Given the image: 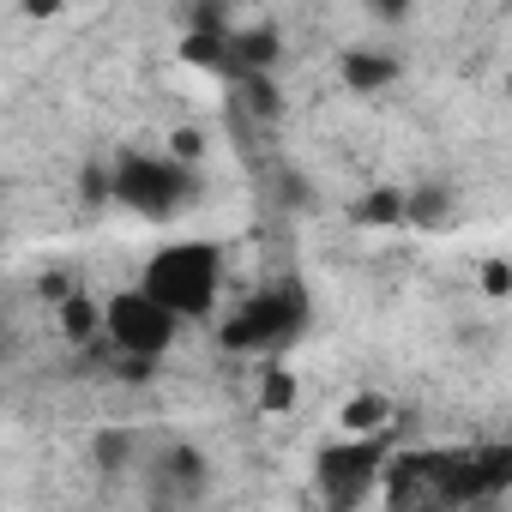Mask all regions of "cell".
<instances>
[{"label": "cell", "instance_id": "7", "mask_svg": "<svg viewBox=\"0 0 512 512\" xmlns=\"http://www.w3.org/2000/svg\"><path fill=\"white\" fill-rule=\"evenodd\" d=\"M338 79H344V91H356V97H374V91H386V85H398L404 79V61L398 55H386V49H344V61H338Z\"/></svg>", "mask_w": 512, "mask_h": 512}, {"label": "cell", "instance_id": "4", "mask_svg": "<svg viewBox=\"0 0 512 512\" xmlns=\"http://www.w3.org/2000/svg\"><path fill=\"white\" fill-rule=\"evenodd\" d=\"M97 338L109 344L115 362H163L175 350V338H181V320L157 296H145L133 284V290H115L103 302V332Z\"/></svg>", "mask_w": 512, "mask_h": 512}, {"label": "cell", "instance_id": "1", "mask_svg": "<svg viewBox=\"0 0 512 512\" xmlns=\"http://www.w3.org/2000/svg\"><path fill=\"white\" fill-rule=\"evenodd\" d=\"M139 290L157 296L181 326L187 320H211L217 296H223V247L211 235H175V241H163L145 260V272H139Z\"/></svg>", "mask_w": 512, "mask_h": 512}, {"label": "cell", "instance_id": "11", "mask_svg": "<svg viewBox=\"0 0 512 512\" xmlns=\"http://www.w3.org/2000/svg\"><path fill=\"white\" fill-rule=\"evenodd\" d=\"M97 332H103V302L67 296V302H61V338H67V344H97Z\"/></svg>", "mask_w": 512, "mask_h": 512}, {"label": "cell", "instance_id": "10", "mask_svg": "<svg viewBox=\"0 0 512 512\" xmlns=\"http://www.w3.org/2000/svg\"><path fill=\"white\" fill-rule=\"evenodd\" d=\"M338 422H344V434H386L392 398H386V392H356V398L338 410Z\"/></svg>", "mask_w": 512, "mask_h": 512}, {"label": "cell", "instance_id": "12", "mask_svg": "<svg viewBox=\"0 0 512 512\" xmlns=\"http://www.w3.org/2000/svg\"><path fill=\"white\" fill-rule=\"evenodd\" d=\"M356 223H374V229H398V223H404V193H398V187H380V193L356 199Z\"/></svg>", "mask_w": 512, "mask_h": 512}, {"label": "cell", "instance_id": "14", "mask_svg": "<svg viewBox=\"0 0 512 512\" xmlns=\"http://www.w3.org/2000/svg\"><path fill=\"white\" fill-rule=\"evenodd\" d=\"M133 446H139V440H133L127 428H109V434L97 440V464H109V470H115V464H127V458H133Z\"/></svg>", "mask_w": 512, "mask_h": 512}, {"label": "cell", "instance_id": "13", "mask_svg": "<svg viewBox=\"0 0 512 512\" xmlns=\"http://www.w3.org/2000/svg\"><path fill=\"white\" fill-rule=\"evenodd\" d=\"M260 404H266V410H290V404H296V380H290L284 368H266V380H260Z\"/></svg>", "mask_w": 512, "mask_h": 512}, {"label": "cell", "instance_id": "15", "mask_svg": "<svg viewBox=\"0 0 512 512\" xmlns=\"http://www.w3.org/2000/svg\"><path fill=\"white\" fill-rule=\"evenodd\" d=\"M356 7H362L368 19H380V25H404V19L422 7V0H356Z\"/></svg>", "mask_w": 512, "mask_h": 512}, {"label": "cell", "instance_id": "2", "mask_svg": "<svg viewBox=\"0 0 512 512\" xmlns=\"http://www.w3.org/2000/svg\"><path fill=\"white\" fill-rule=\"evenodd\" d=\"M314 320L308 284L302 278H272L253 296H241L223 320H217V344L229 356H278L284 344H296Z\"/></svg>", "mask_w": 512, "mask_h": 512}, {"label": "cell", "instance_id": "16", "mask_svg": "<svg viewBox=\"0 0 512 512\" xmlns=\"http://www.w3.org/2000/svg\"><path fill=\"white\" fill-rule=\"evenodd\" d=\"M482 290H488V296H506V290H512V278H506V260H488V266H482Z\"/></svg>", "mask_w": 512, "mask_h": 512}, {"label": "cell", "instance_id": "6", "mask_svg": "<svg viewBox=\"0 0 512 512\" xmlns=\"http://www.w3.org/2000/svg\"><path fill=\"white\" fill-rule=\"evenodd\" d=\"M205 488H211V464H205L199 446L175 440V446H163V452L145 458V494H151V506H193V500H205Z\"/></svg>", "mask_w": 512, "mask_h": 512}, {"label": "cell", "instance_id": "8", "mask_svg": "<svg viewBox=\"0 0 512 512\" xmlns=\"http://www.w3.org/2000/svg\"><path fill=\"white\" fill-rule=\"evenodd\" d=\"M278 55H284V37H278L272 25L229 31V67H223V79L235 85V79H247V73H272V67H278Z\"/></svg>", "mask_w": 512, "mask_h": 512}, {"label": "cell", "instance_id": "3", "mask_svg": "<svg viewBox=\"0 0 512 512\" xmlns=\"http://www.w3.org/2000/svg\"><path fill=\"white\" fill-rule=\"evenodd\" d=\"M193 193V169L175 151H121L109 169V199L145 223H169Z\"/></svg>", "mask_w": 512, "mask_h": 512}, {"label": "cell", "instance_id": "9", "mask_svg": "<svg viewBox=\"0 0 512 512\" xmlns=\"http://www.w3.org/2000/svg\"><path fill=\"white\" fill-rule=\"evenodd\" d=\"M404 223L410 229H446L452 223V187H410L404 193Z\"/></svg>", "mask_w": 512, "mask_h": 512}, {"label": "cell", "instance_id": "5", "mask_svg": "<svg viewBox=\"0 0 512 512\" xmlns=\"http://www.w3.org/2000/svg\"><path fill=\"white\" fill-rule=\"evenodd\" d=\"M380 470H386V434H344L338 446H326L314 458L320 500H332V506H362L380 488Z\"/></svg>", "mask_w": 512, "mask_h": 512}, {"label": "cell", "instance_id": "17", "mask_svg": "<svg viewBox=\"0 0 512 512\" xmlns=\"http://www.w3.org/2000/svg\"><path fill=\"white\" fill-rule=\"evenodd\" d=\"M19 7H25L31 19H55V13H61V0H19Z\"/></svg>", "mask_w": 512, "mask_h": 512}, {"label": "cell", "instance_id": "18", "mask_svg": "<svg viewBox=\"0 0 512 512\" xmlns=\"http://www.w3.org/2000/svg\"><path fill=\"white\" fill-rule=\"evenodd\" d=\"M0 332H7V314H0Z\"/></svg>", "mask_w": 512, "mask_h": 512}]
</instances>
